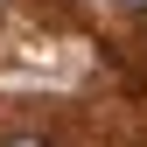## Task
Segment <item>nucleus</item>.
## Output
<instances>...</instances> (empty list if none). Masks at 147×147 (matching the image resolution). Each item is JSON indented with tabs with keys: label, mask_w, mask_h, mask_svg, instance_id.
I'll return each mask as SVG.
<instances>
[{
	"label": "nucleus",
	"mask_w": 147,
	"mask_h": 147,
	"mask_svg": "<svg viewBox=\"0 0 147 147\" xmlns=\"http://www.w3.org/2000/svg\"><path fill=\"white\" fill-rule=\"evenodd\" d=\"M7 147H49V133H14Z\"/></svg>",
	"instance_id": "f257e3e1"
},
{
	"label": "nucleus",
	"mask_w": 147,
	"mask_h": 147,
	"mask_svg": "<svg viewBox=\"0 0 147 147\" xmlns=\"http://www.w3.org/2000/svg\"><path fill=\"white\" fill-rule=\"evenodd\" d=\"M126 7H147V0H126Z\"/></svg>",
	"instance_id": "f03ea898"
}]
</instances>
